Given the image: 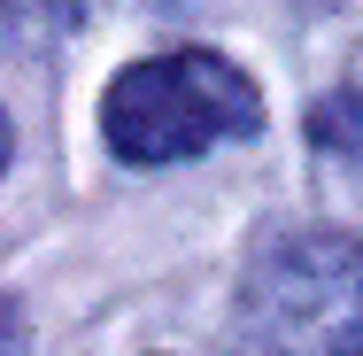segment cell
I'll return each instance as SVG.
<instances>
[{
    "label": "cell",
    "instance_id": "6da1fadb",
    "mask_svg": "<svg viewBox=\"0 0 363 356\" xmlns=\"http://www.w3.org/2000/svg\"><path fill=\"white\" fill-rule=\"evenodd\" d=\"M232 356H363V240L279 232L232 302Z\"/></svg>",
    "mask_w": 363,
    "mask_h": 356
},
{
    "label": "cell",
    "instance_id": "7a4b0ae2",
    "mask_svg": "<svg viewBox=\"0 0 363 356\" xmlns=\"http://www.w3.org/2000/svg\"><path fill=\"white\" fill-rule=\"evenodd\" d=\"M263 124V93L240 63H224L209 47H178V55H147L132 70H116L101 101V132L108 155L124 163H194L217 140H247Z\"/></svg>",
    "mask_w": 363,
    "mask_h": 356
},
{
    "label": "cell",
    "instance_id": "3957f363",
    "mask_svg": "<svg viewBox=\"0 0 363 356\" xmlns=\"http://www.w3.org/2000/svg\"><path fill=\"white\" fill-rule=\"evenodd\" d=\"M317 140L333 147V155H363V63H356V77L317 109Z\"/></svg>",
    "mask_w": 363,
    "mask_h": 356
},
{
    "label": "cell",
    "instance_id": "277c9868",
    "mask_svg": "<svg viewBox=\"0 0 363 356\" xmlns=\"http://www.w3.org/2000/svg\"><path fill=\"white\" fill-rule=\"evenodd\" d=\"M77 8H85V0H0V16L23 23V31H70Z\"/></svg>",
    "mask_w": 363,
    "mask_h": 356
},
{
    "label": "cell",
    "instance_id": "5b68a950",
    "mask_svg": "<svg viewBox=\"0 0 363 356\" xmlns=\"http://www.w3.org/2000/svg\"><path fill=\"white\" fill-rule=\"evenodd\" d=\"M0 356H23V318H16L8 294H0Z\"/></svg>",
    "mask_w": 363,
    "mask_h": 356
},
{
    "label": "cell",
    "instance_id": "8992f818",
    "mask_svg": "<svg viewBox=\"0 0 363 356\" xmlns=\"http://www.w3.org/2000/svg\"><path fill=\"white\" fill-rule=\"evenodd\" d=\"M8 155H16V132H8V109H0V171H8Z\"/></svg>",
    "mask_w": 363,
    "mask_h": 356
}]
</instances>
